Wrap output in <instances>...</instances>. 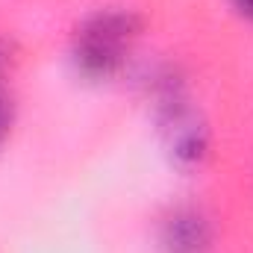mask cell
Masks as SVG:
<instances>
[{
  "label": "cell",
  "instance_id": "obj_1",
  "mask_svg": "<svg viewBox=\"0 0 253 253\" xmlns=\"http://www.w3.org/2000/svg\"><path fill=\"white\" fill-rule=\"evenodd\" d=\"M141 27L144 18L135 9H124V6H109L85 15L77 24L68 47L74 71L83 80H94V83L112 80L124 68L129 44L138 39Z\"/></svg>",
  "mask_w": 253,
  "mask_h": 253
},
{
  "label": "cell",
  "instance_id": "obj_2",
  "mask_svg": "<svg viewBox=\"0 0 253 253\" xmlns=\"http://www.w3.org/2000/svg\"><path fill=\"white\" fill-rule=\"evenodd\" d=\"M156 248L159 253H212L215 224L197 203H177L159 218Z\"/></svg>",
  "mask_w": 253,
  "mask_h": 253
},
{
  "label": "cell",
  "instance_id": "obj_3",
  "mask_svg": "<svg viewBox=\"0 0 253 253\" xmlns=\"http://www.w3.org/2000/svg\"><path fill=\"white\" fill-rule=\"evenodd\" d=\"M12 124H15V97H12V94L6 91V85L0 83V144L9 138Z\"/></svg>",
  "mask_w": 253,
  "mask_h": 253
},
{
  "label": "cell",
  "instance_id": "obj_4",
  "mask_svg": "<svg viewBox=\"0 0 253 253\" xmlns=\"http://www.w3.org/2000/svg\"><path fill=\"white\" fill-rule=\"evenodd\" d=\"M12 62H15V44H12V39L0 36V83H3L6 71L12 68Z\"/></svg>",
  "mask_w": 253,
  "mask_h": 253
},
{
  "label": "cell",
  "instance_id": "obj_5",
  "mask_svg": "<svg viewBox=\"0 0 253 253\" xmlns=\"http://www.w3.org/2000/svg\"><path fill=\"white\" fill-rule=\"evenodd\" d=\"M230 3H233V9H236L239 15H245V18L253 21V0H230Z\"/></svg>",
  "mask_w": 253,
  "mask_h": 253
}]
</instances>
